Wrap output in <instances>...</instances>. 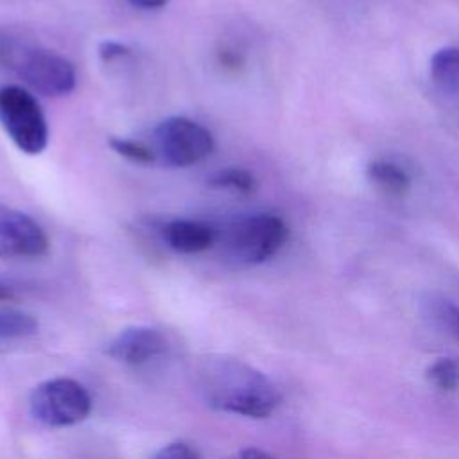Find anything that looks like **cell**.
Here are the masks:
<instances>
[{"instance_id":"obj_4","label":"cell","mask_w":459,"mask_h":459,"mask_svg":"<svg viewBox=\"0 0 459 459\" xmlns=\"http://www.w3.org/2000/svg\"><path fill=\"white\" fill-rule=\"evenodd\" d=\"M0 127L25 154L36 156L47 149L48 126L36 97L16 84L0 88Z\"/></svg>"},{"instance_id":"obj_5","label":"cell","mask_w":459,"mask_h":459,"mask_svg":"<svg viewBox=\"0 0 459 459\" xmlns=\"http://www.w3.org/2000/svg\"><path fill=\"white\" fill-rule=\"evenodd\" d=\"M90 393L74 378H50L34 387L30 394L32 416L47 427H70L88 418Z\"/></svg>"},{"instance_id":"obj_20","label":"cell","mask_w":459,"mask_h":459,"mask_svg":"<svg viewBox=\"0 0 459 459\" xmlns=\"http://www.w3.org/2000/svg\"><path fill=\"white\" fill-rule=\"evenodd\" d=\"M230 459H278V457L271 455V454L265 452V450L249 446V448H242L238 454H235V455L230 457Z\"/></svg>"},{"instance_id":"obj_10","label":"cell","mask_w":459,"mask_h":459,"mask_svg":"<svg viewBox=\"0 0 459 459\" xmlns=\"http://www.w3.org/2000/svg\"><path fill=\"white\" fill-rule=\"evenodd\" d=\"M366 176L382 194L391 197H403L411 192L412 181L405 169L387 160H373L366 167Z\"/></svg>"},{"instance_id":"obj_18","label":"cell","mask_w":459,"mask_h":459,"mask_svg":"<svg viewBox=\"0 0 459 459\" xmlns=\"http://www.w3.org/2000/svg\"><path fill=\"white\" fill-rule=\"evenodd\" d=\"M97 52H99V57H100L102 63H113L117 59L131 56V48L127 45L113 41V39L100 41L99 47H97Z\"/></svg>"},{"instance_id":"obj_17","label":"cell","mask_w":459,"mask_h":459,"mask_svg":"<svg viewBox=\"0 0 459 459\" xmlns=\"http://www.w3.org/2000/svg\"><path fill=\"white\" fill-rule=\"evenodd\" d=\"M152 459H203L195 448L186 443H169L161 446Z\"/></svg>"},{"instance_id":"obj_19","label":"cell","mask_w":459,"mask_h":459,"mask_svg":"<svg viewBox=\"0 0 459 459\" xmlns=\"http://www.w3.org/2000/svg\"><path fill=\"white\" fill-rule=\"evenodd\" d=\"M217 59H219V63H221L224 68H228V70H238V68L242 66V63H244L242 57H240V54H237L235 50H228V48L219 50Z\"/></svg>"},{"instance_id":"obj_7","label":"cell","mask_w":459,"mask_h":459,"mask_svg":"<svg viewBox=\"0 0 459 459\" xmlns=\"http://www.w3.org/2000/svg\"><path fill=\"white\" fill-rule=\"evenodd\" d=\"M47 251L48 237L32 217L0 204V258H38Z\"/></svg>"},{"instance_id":"obj_13","label":"cell","mask_w":459,"mask_h":459,"mask_svg":"<svg viewBox=\"0 0 459 459\" xmlns=\"http://www.w3.org/2000/svg\"><path fill=\"white\" fill-rule=\"evenodd\" d=\"M425 377L436 389L455 393L459 389V362L452 357H439L427 368Z\"/></svg>"},{"instance_id":"obj_12","label":"cell","mask_w":459,"mask_h":459,"mask_svg":"<svg viewBox=\"0 0 459 459\" xmlns=\"http://www.w3.org/2000/svg\"><path fill=\"white\" fill-rule=\"evenodd\" d=\"M208 185L212 188H224V190H233L244 195L255 194L256 190V179L255 176L240 167H228L222 169L219 172H215L213 176H210Z\"/></svg>"},{"instance_id":"obj_16","label":"cell","mask_w":459,"mask_h":459,"mask_svg":"<svg viewBox=\"0 0 459 459\" xmlns=\"http://www.w3.org/2000/svg\"><path fill=\"white\" fill-rule=\"evenodd\" d=\"M434 319L455 339H459V305L446 298H434L430 301Z\"/></svg>"},{"instance_id":"obj_6","label":"cell","mask_w":459,"mask_h":459,"mask_svg":"<svg viewBox=\"0 0 459 459\" xmlns=\"http://www.w3.org/2000/svg\"><path fill=\"white\" fill-rule=\"evenodd\" d=\"M156 152L178 169L192 167L208 158L215 147L212 133L186 117H169L154 129Z\"/></svg>"},{"instance_id":"obj_2","label":"cell","mask_w":459,"mask_h":459,"mask_svg":"<svg viewBox=\"0 0 459 459\" xmlns=\"http://www.w3.org/2000/svg\"><path fill=\"white\" fill-rule=\"evenodd\" d=\"M0 68L47 97H61L75 88L74 65L20 32L0 30Z\"/></svg>"},{"instance_id":"obj_11","label":"cell","mask_w":459,"mask_h":459,"mask_svg":"<svg viewBox=\"0 0 459 459\" xmlns=\"http://www.w3.org/2000/svg\"><path fill=\"white\" fill-rule=\"evenodd\" d=\"M430 77L446 93H459V47H443L430 57Z\"/></svg>"},{"instance_id":"obj_9","label":"cell","mask_w":459,"mask_h":459,"mask_svg":"<svg viewBox=\"0 0 459 459\" xmlns=\"http://www.w3.org/2000/svg\"><path fill=\"white\" fill-rule=\"evenodd\" d=\"M163 238L178 253L197 255L215 244L217 231L203 221L174 219L163 226Z\"/></svg>"},{"instance_id":"obj_3","label":"cell","mask_w":459,"mask_h":459,"mask_svg":"<svg viewBox=\"0 0 459 459\" xmlns=\"http://www.w3.org/2000/svg\"><path fill=\"white\" fill-rule=\"evenodd\" d=\"M289 240V226L276 213H253L235 221L226 233V253L240 265H258L273 258Z\"/></svg>"},{"instance_id":"obj_14","label":"cell","mask_w":459,"mask_h":459,"mask_svg":"<svg viewBox=\"0 0 459 459\" xmlns=\"http://www.w3.org/2000/svg\"><path fill=\"white\" fill-rule=\"evenodd\" d=\"M38 332V321L22 310L16 308H0V337L2 339H18L29 337Z\"/></svg>"},{"instance_id":"obj_15","label":"cell","mask_w":459,"mask_h":459,"mask_svg":"<svg viewBox=\"0 0 459 459\" xmlns=\"http://www.w3.org/2000/svg\"><path fill=\"white\" fill-rule=\"evenodd\" d=\"M109 149L134 163H152L156 160V151L147 147L143 142L133 140V138H122V136H111L108 140Z\"/></svg>"},{"instance_id":"obj_21","label":"cell","mask_w":459,"mask_h":459,"mask_svg":"<svg viewBox=\"0 0 459 459\" xmlns=\"http://www.w3.org/2000/svg\"><path fill=\"white\" fill-rule=\"evenodd\" d=\"M134 7H138V9H147V11H151V9H161V7H165L167 4H169V0H129Z\"/></svg>"},{"instance_id":"obj_8","label":"cell","mask_w":459,"mask_h":459,"mask_svg":"<svg viewBox=\"0 0 459 459\" xmlns=\"http://www.w3.org/2000/svg\"><path fill=\"white\" fill-rule=\"evenodd\" d=\"M169 342L165 335L152 326H131L120 332L109 344L108 355L129 366L147 364L165 355Z\"/></svg>"},{"instance_id":"obj_22","label":"cell","mask_w":459,"mask_h":459,"mask_svg":"<svg viewBox=\"0 0 459 459\" xmlns=\"http://www.w3.org/2000/svg\"><path fill=\"white\" fill-rule=\"evenodd\" d=\"M5 299H13V290L0 281V301H5Z\"/></svg>"},{"instance_id":"obj_1","label":"cell","mask_w":459,"mask_h":459,"mask_svg":"<svg viewBox=\"0 0 459 459\" xmlns=\"http://www.w3.org/2000/svg\"><path fill=\"white\" fill-rule=\"evenodd\" d=\"M203 400L222 412L267 418L280 405L281 394L260 369L230 355H208L197 368Z\"/></svg>"}]
</instances>
